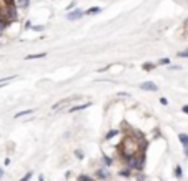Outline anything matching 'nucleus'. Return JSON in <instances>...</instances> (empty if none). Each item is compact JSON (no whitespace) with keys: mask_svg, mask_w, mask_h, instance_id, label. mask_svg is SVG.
<instances>
[{"mask_svg":"<svg viewBox=\"0 0 188 181\" xmlns=\"http://www.w3.org/2000/svg\"><path fill=\"white\" fill-rule=\"evenodd\" d=\"M153 68H155L153 63H143V70H153Z\"/></svg>","mask_w":188,"mask_h":181,"instance_id":"obj_20","label":"nucleus"},{"mask_svg":"<svg viewBox=\"0 0 188 181\" xmlns=\"http://www.w3.org/2000/svg\"><path fill=\"white\" fill-rule=\"evenodd\" d=\"M140 88L145 90V92H157V90H158V87L153 82H143V83H140Z\"/></svg>","mask_w":188,"mask_h":181,"instance_id":"obj_3","label":"nucleus"},{"mask_svg":"<svg viewBox=\"0 0 188 181\" xmlns=\"http://www.w3.org/2000/svg\"><path fill=\"white\" fill-rule=\"evenodd\" d=\"M102 161H103V165H105V166H110V165L113 163V160L110 158V156H107V155H103V158H102Z\"/></svg>","mask_w":188,"mask_h":181,"instance_id":"obj_12","label":"nucleus"},{"mask_svg":"<svg viewBox=\"0 0 188 181\" xmlns=\"http://www.w3.org/2000/svg\"><path fill=\"white\" fill-rule=\"evenodd\" d=\"M175 176H176L178 179H180L181 176H183V173H181V168H180V166H175Z\"/></svg>","mask_w":188,"mask_h":181,"instance_id":"obj_17","label":"nucleus"},{"mask_svg":"<svg viewBox=\"0 0 188 181\" xmlns=\"http://www.w3.org/2000/svg\"><path fill=\"white\" fill-rule=\"evenodd\" d=\"M13 78H15V77H7V78H2V80H0V85H2V83H5V82H10V80H13Z\"/></svg>","mask_w":188,"mask_h":181,"instance_id":"obj_24","label":"nucleus"},{"mask_svg":"<svg viewBox=\"0 0 188 181\" xmlns=\"http://www.w3.org/2000/svg\"><path fill=\"white\" fill-rule=\"evenodd\" d=\"M118 97H130V93H127V92H120Z\"/></svg>","mask_w":188,"mask_h":181,"instance_id":"obj_26","label":"nucleus"},{"mask_svg":"<svg viewBox=\"0 0 188 181\" xmlns=\"http://www.w3.org/2000/svg\"><path fill=\"white\" fill-rule=\"evenodd\" d=\"M160 103H162V105H168V100L162 97V98H160Z\"/></svg>","mask_w":188,"mask_h":181,"instance_id":"obj_25","label":"nucleus"},{"mask_svg":"<svg viewBox=\"0 0 188 181\" xmlns=\"http://www.w3.org/2000/svg\"><path fill=\"white\" fill-rule=\"evenodd\" d=\"M47 53H35V55H27L25 58L27 60H33V58H45Z\"/></svg>","mask_w":188,"mask_h":181,"instance_id":"obj_10","label":"nucleus"},{"mask_svg":"<svg viewBox=\"0 0 188 181\" xmlns=\"http://www.w3.org/2000/svg\"><path fill=\"white\" fill-rule=\"evenodd\" d=\"M92 103H85V105H78V106H73L70 111H80V110H85V108H88Z\"/></svg>","mask_w":188,"mask_h":181,"instance_id":"obj_11","label":"nucleus"},{"mask_svg":"<svg viewBox=\"0 0 188 181\" xmlns=\"http://www.w3.org/2000/svg\"><path fill=\"white\" fill-rule=\"evenodd\" d=\"M38 181H45V179H43V176H38Z\"/></svg>","mask_w":188,"mask_h":181,"instance_id":"obj_29","label":"nucleus"},{"mask_svg":"<svg viewBox=\"0 0 188 181\" xmlns=\"http://www.w3.org/2000/svg\"><path fill=\"white\" fill-rule=\"evenodd\" d=\"M32 113H33V110H23L20 113H17L15 118H20V116H25V115H32Z\"/></svg>","mask_w":188,"mask_h":181,"instance_id":"obj_14","label":"nucleus"},{"mask_svg":"<svg viewBox=\"0 0 188 181\" xmlns=\"http://www.w3.org/2000/svg\"><path fill=\"white\" fill-rule=\"evenodd\" d=\"M140 151V148L137 146V143H135V138H123V141H122V151H120V155H122V158L123 160H127L130 158V156H135Z\"/></svg>","mask_w":188,"mask_h":181,"instance_id":"obj_1","label":"nucleus"},{"mask_svg":"<svg viewBox=\"0 0 188 181\" xmlns=\"http://www.w3.org/2000/svg\"><path fill=\"white\" fill-rule=\"evenodd\" d=\"M95 176H97L98 179H108L110 173H108V170H105V168H98L97 171H95Z\"/></svg>","mask_w":188,"mask_h":181,"instance_id":"obj_4","label":"nucleus"},{"mask_svg":"<svg viewBox=\"0 0 188 181\" xmlns=\"http://www.w3.org/2000/svg\"><path fill=\"white\" fill-rule=\"evenodd\" d=\"M178 57H181V58H188V48L183 50V52H180V53H178Z\"/></svg>","mask_w":188,"mask_h":181,"instance_id":"obj_22","label":"nucleus"},{"mask_svg":"<svg viewBox=\"0 0 188 181\" xmlns=\"http://www.w3.org/2000/svg\"><path fill=\"white\" fill-rule=\"evenodd\" d=\"M100 10H102L100 7H92V8H88V10H87L85 13H88V15H93V13H98Z\"/></svg>","mask_w":188,"mask_h":181,"instance_id":"obj_13","label":"nucleus"},{"mask_svg":"<svg viewBox=\"0 0 188 181\" xmlns=\"http://www.w3.org/2000/svg\"><path fill=\"white\" fill-rule=\"evenodd\" d=\"M125 161H127V168L128 170L142 171L143 165H145V151H138L135 156H130V158H127Z\"/></svg>","mask_w":188,"mask_h":181,"instance_id":"obj_2","label":"nucleus"},{"mask_svg":"<svg viewBox=\"0 0 188 181\" xmlns=\"http://www.w3.org/2000/svg\"><path fill=\"white\" fill-rule=\"evenodd\" d=\"M2 176H3V170L0 168V178H2Z\"/></svg>","mask_w":188,"mask_h":181,"instance_id":"obj_28","label":"nucleus"},{"mask_svg":"<svg viewBox=\"0 0 188 181\" xmlns=\"http://www.w3.org/2000/svg\"><path fill=\"white\" fill-rule=\"evenodd\" d=\"M5 2V7H10V5H15V0H3Z\"/></svg>","mask_w":188,"mask_h":181,"instance_id":"obj_23","label":"nucleus"},{"mask_svg":"<svg viewBox=\"0 0 188 181\" xmlns=\"http://www.w3.org/2000/svg\"><path fill=\"white\" fill-rule=\"evenodd\" d=\"M30 3V0H17V5L18 7H27Z\"/></svg>","mask_w":188,"mask_h":181,"instance_id":"obj_16","label":"nucleus"},{"mask_svg":"<svg viewBox=\"0 0 188 181\" xmlns=\"http://www.w3.org/2000/svg\"><path fill=\"white\" fill-rule=\"evenodd\" d=\"M83 151L82 150H75V158H78V160H83Z\"/></svg>","mask_w":188,"mask_h":181,"instance_id":"obj_18","label":"nucleus"},{"mask_svg":"<svg viewBox=\"0 0 188 181\" xmlns=\"http://www.w3.org/2000/svg\"><path fill=\"white\" fill-rule=\"evenodd\" d=\"M32 174H33L32 171H28V173H27V174H23V178H22V179H18V181H28V179L32 178Z\"/></svg>","mask_w":188,"mask_h":181,"instance_id":"obj_19","label":"nucleus"},{"mask_svg":"<svg viewBox=\"0 0 188 181\" xmlns=\"http://www.w3.org/2000/svg\"><path fill=\"white\" fill-rule=\"evenodd\" d=\"M118 133H120L118 130H110L107 135H105V140H112L113 136H117V135H118Z\"/></svg>","mask_w":188,"mask_h":181,"instance_id":"obj_9","label":"nucleus"},{"mask_svg":"<svg viewBox=\"0 0 188 181\" xmlns=\"http://www.w3.org/2000/svg\"><path fill=\"white\" fill-rule=\"evenodd\" d=\"M70 100H75V98H65V100H62V102H59V103H55L54 106H52V110H54V111H57V110H60V108L63 106V105H67V103H68Z\"/></svg>","mask_w":188,"mask_h":181,"instance_id":"obj_6","label":"nucleus"},{"mask_svg":"<svg viewBox=\"0 0 188 181\" xmlns=\"http://www.w3.org/2000/svg\"><path fill=\"white\" fill-rule=\"evenodd\" d=\"M181 111H183V113H186V115H188V105H185V106L181 108Z\"/></svg>","mask_w":188,"mask_h":181,"instance_id":"obj_27","label":"nucleus"},{"mask_svg":"<svg viewBox=\"0 0 188 181\" xmlns=\"http://www.w3.org/2000/svg\"><path fill=\"white\" fill-rule=\"evenodd\" d=\"M82 15H83L82 10H73L68 13V20H78V18H82Z\"/></svg>","mask_w":188,"mask_h":181,"instance_id":"obj_5","label":"nucleus"},{"mask_svg":"<svg viewBox=\"0 0 188 181\" xmlns=\"http://www.w3.org/2000/svg\"><path fill=\"white\" fill-rule=\"evenodd\" d=\"M78 181H95V179L90 178V176H87V174H80L78 176Z\"/></svg>","mask_w":188,"mask_h":181,"instance_id":"obj_15","label":"nucleus"},{"mask_svg":"<svg viewBox=\"0 0 188 181\" xmlns=\"http://www.w3.org/2000/svg\"><path fill=\"white\" fill-rule=\"evenodd\" d=\"M118 174H120V176H123V178H130V176H132V170H128V168L120 170V171H118Z\"/></svg>","mask_w":188,"mask_h":181,"instance_id":"obj_8","label":"nucleus"},{"mask_svg":"<svg viewBox=\"0 0 188 181\" xmlns=\"http://www.w3.org/2000/svg\"><path fill=\"white\" fill-rule=\"evenodd\" d=\"M170 63V58H162V60H158V65H168Z\"/></svg>","mask_w":188,"mask_h":181,"instance_id":"obj_21","label":"nucleus"},{"mask_svg":"<svg viewBox=\"0 0 188 181\" xmlns=\"http://www.w3.org/2000/svg\"><path fill=\"white\" fill-rule=\"evenodd\" d=\"M178 140H180V143L185 148H188V135L186 133H180V135H178Z\"/></svg>","mask_w":188,"mask_h":181,"instance_id":"obj_7","label":"nucleus"}]
</instances>
